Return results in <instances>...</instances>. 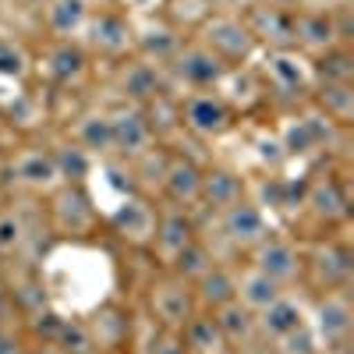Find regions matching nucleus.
I'll return each instance as SVG.
<instances>
[{"mask_svg": "<svg viewBox=\"0 0 354 354\" xmlns=\"http://www.w3.org/2000/svg\"><path fill=\"white\" fill-rule=\"evenodd\" d=\"M61 315H57L53 308H46V312H39V315H32V319H28V330H32L36 337H43L46 344H53L57 340V333H61Z\"/></svg>", "mask_w": 354, "mask_h": 354, "instance_id": "37998d69", "label": "nucleus"}, {"mask_svg": "<svg viewBox=\"0 0 354 354\" xmlns=\"http://www.w3.org/2000/svg\"><path fill=\"white\" fill-rule=\"evenodd\" d=\"M124 8H131V11H156L163 0H121Z\"/></svg>", "mask_w": 354, "mask_h": 354, "instance_id": "49530a36", "label": "nucleus"}, {"mask_svg": "<svg viewBox=\"0 0 354 354\" xmlns=\"http://www.w3.org/2000/svg\"><path fill=\"white\" fill-rule=\"evenodd\" d=\"M160 195L167 198V205L195 209L198 198H202V167L185 153H170L163 177H160Z\"/></svg>", "mask_w": 354, "mask_h": 354, "instance_id": "f3484780", "label": "nucleus"}, {"mask_svg": "<svg viewBox=\"0 0 354 354\" xmlns=\"http://www.w3.org/2000/svg\"><path fill=\"white\" fill-rule=\"evenodd\" d=\"M53 347L61 351V354H75V351H88V347H96L93 337H88V326H85V319H64L61 322V333H57Z\"/></svg>", "mask_w": 354, "mask_h": 354, "instance_id": "58836bf2", "label": "nucleus"}, {"mask_svg": "<svg viewBox=\"0 0 354 354\" xmlns=\"http://www.w3.org/2000/svg\"><path fill=\"white\" fill-rule=\"evenodd\" d=\"M192 290H195V305L202 312H216L227 301H234V270L223 262H213L209 270L192 283Z\"/></svg>", "mask_w": 354, "mask_h": 354, "instance_id": "7c9ffc66", "label": "nucleus"}, {"mask_svg": "<svg viewBox=\"0 0 354 354\" xmlns=\"http://www.w3.org/2000/svg\"><path fill=\"white\" fill-rule=\"evenodd\" d=\"M209 11H216V15H245L255 0H202Z\"/></svg>", "mask_w": 354, "mask_h": 354, "instance_id": "c03bdc74", "label": "nucleus"}, {"mask_svg": "<svg viewBox=\"0 0 354 354\" xmlns=\"http://www.w3.org/2000/svg\"><path fill=\"white\" fill-rule=\"evenodd\" d=\"M46 205V220L53 234H64V238H88L100 223V213L93 198H88L85 185H57Z\"/></svg>", "mask_w": 354, "mask_h": 354, "instance_id": "20e7f679", "label": "nucleus"}, {"mask_svg": "<svg viewBox=\"0 0 354 354\" xmlns=\"http://www.w3.org/2000/svg\"><path fill=\"white\" fill-rule=\"evenodd\" d=\"M230 68L213 50H205L198 39H185L181 50L167 64V82H177L185 93H202V88H220Z\"/></svg>", "mask_w": 354, "mask_h": 354, "instance_id": "7ed1b4c3", "label": "nucleus"}, {"mask_svg": "<svg viewBox=\"0 0 354 354\" xmlns=\"http://www.w3.org/2000/svg\"><path fill=\"white\" fill-rule=\"evenodd\" d=\"M32 53H28V46L15 36H4L0 32V78H28V71H32Z\"/></svg>", "mask_w": 354, "mask_h": 354, "instance_id": "4c0bfd02", "label": "nucleus"}, {"mask_svg": "<svg viewBox=\"0 0 354 354\" xmlns=\"http://www.w3.org/2000/svg\"><path fill=\"white\" fill-rule=\"evenodd\" d=\"M145 305H149L153 326H160V330H177V333H181L185 322L198 312L192 283H185L181 277H174L170 270H163L160 277H153L149 290H145Z\"/></svg>", "mask_w": 354, "mask_h": 354, "instance_id": "f03ea898", "label": "nucleus"}, {"mask_svg": "<svg viewBox=\"0 0 354 354\" xmlns=\"http://www.w3.org/2000/svg\"><path fill=\"white\" fill-rule=\"evenodd\" d=\"M330 4H333V8H340V4H351V0H330Z\"/></svg>", "mask_w": 354, "mask_h": 354, "instance_id": "8fccbe9b", "label": "nucleus"}, {"mask_svg": "<svg viewBox=\"0 0 354 354\" xmlns=\"http://www.w3.org/2000/svg\"><path fill=\"white\" fill-rule=\"evenodd\" d=\"M301 205L326 227H337V223H344L351 216V198H347L344 185L337 181L333 174H322V177H315V181H308Z\"/></svg>", "mask_w": 354, "mask_h": 354, "instance_id": "412c9836", "label": "nucleus"}, {"mask_svg": "<svg viewBox=\"0 0 354 354\" xmlns=\"http://www.w3.org/2000/svg\"><path fill=\"white\" fill-rule=\"evenodd\" d=\"M195 241H198V227L192 220V209H181V205H160V216H156V230H153L149 248L160 259L163 270Z\"/></svg>", "mask_w": 354, "mask_h": 354, "instance_id": "4468645a", "label": "nucleus"}, {"mask_svg": "<svg viewBox=\"0 0 354 354\" xmlns=\"http://www.w3.org/2000/svg\"><path fill=\"white\" fill-rule=\"evenodd\" d=\"M255 4H266V8H280V11H298L301 0H255Z\"/></svg>", "mask_w": 354, "mask_h": 354, "instance_id": "de8ad7c7", "label": "nucleus"}, {"mask_svg": "<svg viewBox=\"0 0 354 354\" xmlns=\"http://www.w3.org/2000/svg\"><path fill=\"white\" fill-rule=\"evenodd\" d=\"M273 351H277V354H319V340H315L312 326H305V330H298V333L277 340Z\"/></svg>", "mask_w": 354, "mask_h": 354, "instance_id": "ea45409f", "label": "nucleus"}, {"mask_svg": "<svg viewBox=\"0 0 354 354\" xmlns=\"http://www.w3.org/2000/svg\"><path fill=\"white\" fill-rule=\"evenodd\" d=\"M177 117L181 128L195 138H223L234 128V106L216 88H202V93H185L177 100Z\"/></svg>", "mask_w": 354, "mask_h": 354, "instance_id": "39448f33", "label": "nucleus"}, {"mask_svg": "<svg viewBox=\"0 0 354 354\" xmlns=\"http://www.w3.org/2000/svg\"><path fill=\"white\" fill-rule=\"evenodd\" d=\"M213 262H220V259H216V252H213L209 245H205V241L198 238L195 245H188L181 255H177V259L167 266V270H170L174 277H181L185 283H195V280H198L205 270H209Z\"/></svg>", "mask_w": 354, "mask_h": 354, "instance_id": "c9c22d12", "label": "nucleus"}, {"mask_svg": "<svg viewBox=\"0 0 354 354\" xmlns=\"http://www.w3.org/2000/svg\"><path fill=\"white\" fill-rule=\"evenodd\" d=\"M113 85H117V93H121V103L145 106L156 96H163L170 82H167V68L145 61V57H128V61L117 64Z\"/></svg>", "mask_w": 354, "mask_h": 354, "instance_id": "ddd939ff", "label": "nucleus"}, {"mask_svg": "<svg viewBox=\"0 0 354 354\" xmlns=\"http://www.w3.org/2000/svg\"><path fill=\"white\" fill-rule=\"evenodd\" d=\"M11 283V298H15V312L25 315V319H32L39 312L50 308V298H46V287L36 273H25L18 280H8Z\"/></svg>", "mask_w": 354, "mask_h": 354, "instance_id": "f704fd0d", "label": "nucleus"}, {"mask_svg": "<svg viewBox=\"0 0 354 354\" xmlns=\"http://www.w3.org/2000/svg\"><path fill=\"white\" fill-rule=\"evenodd\" d=\"M319 351H330V354H344L351 347V333H354V305H351V294L347 290H326L319 294L315 301V319L308 322Z\"/></svg>", "mask_w": 354, "mask_h": 354, "instance_id": "6e6552de", "label": "nucleus"}, {"mask_svg": "<svg viewBox=\"0 0 354 354\" xmlns=\"http://www.w3.org/2000/svg\"><path fill=\"white\" fill-rule=\"evenodd\" d=\"M39 71L53 85H75L88 75V50L75 39H50L39 57Z\"/></svg>", "mask_w": 354, "mask_h": 354, "instance_id": "aec40b11", "label": "nucleus"}, {"mask_svg": "<svg viewBox=\"0 0 354 354\" xmlns=\"http://www.w3.org/2000/svg\"><path fill=\"white\" fill-rule=\"evenodd\" d=\"M213 319H216V326H220V333H223V340L230 344L234 354H241V351H248V347L259 344L255 312H248L241 301H227L223 308L213 312Z\"/></svg>", "mask_w": 354, "mask_h": 354, "instance_id": "cd10ccee", "label": "nucleus"}, {"mask_svg": "<svg viewBox=\"0 0 354 354\" xmlns=\"http://www.w3.org/2000/svg\"><path fill=\"white\" fill-rule=\"evenodd\" d=\"M241 354H277V351L266 347V344H255V347H248V351H241Z\"/></svg>", "mask_w": 354, "mask_h": 354, "instance_id": "09e8293b", "label": "nucleus"}, {"mask_svg": "<svg viewBox=\"0 0 354 354\" xmlns=\"http://www.w3.org/2000/svg\"><path fill=\"white\" fill-rule=\"evenodd\" d=\"M248 266H255L259 273H266L270 280H277L283 290H290L305 277V248L294 238H283V234L273 230L270 238H262L248 252Z\"/></svg>", "mask_w": 354, "mask_h": 354, "instance_id": "423d86ee", "label": "nucleus"}, {"mask_svg": "<svg viewBox=\"0 0 354 354\" xmlns=\"http://www.w3.org/2000/svg\"><path fill=\"white\" fill-rule=\"evenodd\" d=\"M195 39L205 50H213L227 68L245 64V61H252V57L259 53V43H255L252 28L245 25L241 15H216V11H209L195 25Z\"/></svg>", "mask_w": 354, "mask_h": 354, "instance_id": "f257e3e1", "label": "nucleus"}, {"mask_svg": "<svg viewBox=\"0 0 354 354\" xmlns=\"http://www.w3.org/2000/svg\"><path fill=\"white\" fill-rule=\"evenodd\" d=\"M43 28L50 39H75L85 32L88 18H93V4L88 0H46L39 8Z\"/></svg>", "mask_w": 354, "mask_h": 354, "instance_id": "393cba45", "label": "nucleus"}, {"mask_svg": "<svg viewBox=\"0 0 354 354\" xmlns=\"http://www.w3.org/2000/svg\"><path fill=\"white\" fill-rule=\"evenodd\" d=\"M110 131H113V156H121L124 163L156 149V138H160L145 106L135 103H121L110 110Z\"/></svg>", "mask_w": 354, "mask_h": 354, "instance_id": "9d476101", "label": "nucleus"}, {"mask_svg": "<svg viewBox=\"0 0 354 354\" xmlns=\"http://www.w3.org/2000/svg\"><path fill=\"white\" fill-rule=\"evenodd\" d=\"M88 337H93L96 351H128L131 347V312L121 305H100L85 319Z\"/></svg>", "mask_w": 354, "mask_h": 354, "instance_id": "5701e85b", "label": "nucleus"}, {"mask_svg": "<svg viewBox=\"0 0 354 354\" xmlns=\"http://www.w3.org/2000/svg\"><path fill=\"white\" fill-rule=\"evenodd\" d=\"M181 43H185L181 25H174L167 18H156L149 25L135 28V57H145V61H153L160 68H167L174 61V53L181 50Z\"/></svg>", "mask_w": 354, "mask_h": 354, "instance_id": "b1692460", "label": "nucleus"}, {"mask_svg": "<svg viewBox=\"0 0 354 354\" xmlns=\"http://www.w3.org/2000/svg\"><path fill=\"white\" fill-rule=\"evenodd\" d=\"M333 46H340V39H337V25H333L330 8H305L301 4L294 11V50L312 61V57L326 53Z\"/></svg>", "mask_w": 354, "mask_h": 354, "instance_id": "a211bd4d", "label": "nucleus"}, {"mask_svg": "<svg viewBox=\"0 0 354 354\" xmlns=\"http://www.w3.org/2000/svg\"><path fill=\"white\" fill-rule=\"evenodd\" d=\"M50 153H53L57 174H61V185H85L88 170H93V156H88L85 149H78V145L68 138V142H57Z\"/></svg>", "mask_w": 354, "mask_h": 354, "instance_id": "473e14b6", "label": "nucleus"}, {"mask_svg": "<svg viewBox=\"0 0 354 354\" xmlns=\"http://www.w3.org/2000/svg\"><path fill=\"white\" fill-rule=\"evenodd\" d=\"M85 50H93L103 61L121 64L135 57V25L124 11H93L85 25Z\"/></svg>", "mask_w": 354, "mask_h": 354, "instance_id": "1a4fd4ad", "label": "nucleus"}, {"mask_svg": "<svg viewBox=\"0 0 354 354\" xmlns=\"http://www.w3.org/2000/svg\"><path fill=\"white\" fill-rule=\"evenodd\" d=\"M145 354H188V347H185V340H181V333H177V330H160L156 326V333H153L149 347H145Z\"/></svg>", "mask_w": 354, "mask_h": 354, "instance_id": "a19ab883", "label": "nucleus"}, {"mask_svg": "<svg viewBox=\"0 0 354 354\" xmlns=\"http://www.w3.org/2000/svg\"><path fill=\"white\" fill-rule=\"evenodd\" d=\"M248 198V181L230 167H202V198L198 205L213 213H223L227 205Z\"/></svg>", "mask_w": 354, "mask_h": 354, "instance_id": "a878e982", "label": "nucleus"}, {"mask_svg": "<svg viewBox=\"0 0 354 354\" xmlns=\"http://www.w3.org/2000/svg\"><path fill=\"white\" fill-rule=\"evenodd\" d=\"M312 106L322 117H330L333 124L351 128V121H354V85H344V82H315L312 85Z\"/></svg>", "mask_w": 354, "mask_h": 354, "instance_id": "c756f323", "label": "nucleus"}, {"mask_svg": "<svg viewBox=\"0 0 354 354\" xmlns=\"http://www.w3.org/2000/svg\"><path fill=\"white\" fill-rule=\"evenodd\" d=\"M8 177H11L15 188H21L28 195H50L61 185L53 153L46 145H21V149H15L11 160H8Z\"/></svg>", "mask_w": 354, "mask_h": 354, "instance_id": "f8f14e48", "label": "nucleus"}, {"mask_svg": "<svg viewBox=\"0 0 354 354\" xmlns=\"http://www.w3.org/2000/svg\"><path fill=\"white\" fill-rule=\"evenodd\" d=\"M156 216H160V205H153L149 195H128L110 213V227H113L117 238H124L128 245L149 248L153 230H156Z\"/></svg>", "mask_w": 354, "mask_h": 354, "instance_id": "2eb2a0df", "label": "nucleus"}, {"mask_svg": "<svg viewBox=\"0 0 354 354\" xmlns=\"http://www.w3.org/2000/svg\"><path fill=\"white\" fill-rule=\"evenodd\" d=\"M220 220V234H223V241L234 248V252H252L262 238H270L273 227H270V216H266V209L255 202V198H241V202H234L227 205L223 213H216Z\"/></svg>", "mask_w": 354, "mask_h": 354, "instance_id": "9b49d317", "label": "nucleus"}, {"mask_svg": "<svg viewBox=\"0 0 354 354\" xmlns=\"http://www.w3.org/2000/svg\"><path fill=\"white\" fill-rule=\"evenodd\" d=\"M0 354H32L21 326H15V322H0Z\"/></svg>", "mask_w": 354, "mask_h": 354, "instance_id": "79ce46f5", "label": "nucleus"}, {"mask_svg": "<svg viewBox=\"0 0 354 354\" xmlns=\"http://www.w3.org/2000/svg\"><path fill=\"white\" fill-rule=\"evenodd\" d=\"M28 4H36V8H43V4H46V0H28Z\"/></svg>", "mask_w": 354, "mask_h": 354, "instance_id": "3c124183", "label": "nucleus"}, {"mask_svg": "<svg viewBox=\"0 0 354 354\" xmlns=\"http://www.w3.org/2000/svg\"><path fill=\"white\" fill-rule=\"evenodd\" d=\"M15 298H11V283L0 277V322H15Z\"/></svg>", "mask_w": 354, "mask_h": 354, "instance_id": "a18cd8bd", "label": "nucleus"}, {"mask_svg": "<svg viewBox=\"0 0 354 354\" xmlns=\"http://www.w3.org/2000/svg\"><path fill=\"white\" fill-rule=\"evenodd\" d=\"M181 340H185L188 354H234V351H230V344L223 340L220 326H216L213 312H202V308L185 322Z\"/></svg>", "mask_w": 354, "mask_h": 354, "instance_id": "2f4dec72", "label": "nucleus"}, {"mask_svg": "<svg viewBox=\"0 0 354 354\" xmlns=\"http://www.w3.org/2000/svg\"><path fill=\"white\" fill-rule=\"evenodd\" d=\"M312 75H315V82H344V85H354V57H351V46H333L326 53L312 57Z\"/></svg>", "mask_w": 354, "mask_h": 354, "instance_id": "72a5a7b5", "label": "nucleus"}, {"mask_svg": "<svg viewBox=\"0 0 354 354\" xmlns=\"http://www.w3.org/2000/svg\"><path fill=\"white\" fill-rule=\"evenodd\" d=\"M354 277V255L344 241L326 238V241H315L305 252V283H312L319 294L326 290H347Z\"/></svg>", "mask_w": 354, "mask_h": 354, "instance_id": "0eeeda50", "label": "nucleus"}, {"mask_svg": "<svg viewBox=\"0 0 354 354\" xmlns=\"http://www.w3.org/2000/svg\"><path fill=\"white\" fill-rule=\"evenodd\" d=\"M255 326H259V344L273 347L277 340L290 337L308 326V308L305 301H298L290 290H283L273 305H266L262 312H255Z\"/></svg>", "mask_w": 354, "mask_h": 354, "instance_id": "dca6fc26", "label": "nucleus"}, {"mask_svg": "<svg viewBox=\"0 0 354 354\" xmlns=\"http://www.w3.org/2000/svg\"><path fill=\"white\" fill-rule=\"evenodd\" d=\"M266 78H270L277 93H287V96L312 93V85H315L312 61L298 50H270V57H266Z\"/></svg>", "mask_w": 354, "mask_h": 354, "instance_id": "6ab92c4d", "label": "nucleus"}, {"mask_svg": "<svg viewBox=\"0 0 354 354\" xmlns=\"http://www.w3.org/2000/svg\"><path fill=\"white\" fill-rule=\"evenodd\" d=\"M283 294V287L277 280H270L266 273H259L255 266L234 270V301H241L248 312H262L266 305H273Z\"/></svg>", "mask_w": 354, "mask_h": 354, "instance_id": "c85d7f7f", "label": "nucleus"}, {"mask_svg": "<svg viewBox=\"0 0 354 354\" xmlns=\"http://www.w3.org/2000/svg\"><path fill=\"white\" fill-rule=\"evenodd\" d=\"M241 18L252 28L259 46H266V50H294V11L252 4Z\"/></svg>", "mask_w": 354, "mask_h": 354, "instance_id": "4be33fe9", "label": "nucleus"}, {"mask_svg": "<svg viewBox=\"0 0 354 354\" xmlns=\"http://www.w3.org/2000/svg\"><path fill=\"white\" fill-rule=\"evenodd\" d=\"M68 138L85 149L88 156H113V131H110V110H82L71 128H68Z\"/></svg>", "mask_w": 354, "mask_h": 354, "instance_id": "bb28decb", "label": "nucleus"}, {"mask_svg": "<svg viewBox=\"0 0 354 354\" xmlns=\"http://www.w3.org/2000/svg\"><path fill=\"white\" fill-rule=\"evenodd\" d=\"M28 238H32V230H28L25 213L15 209V205H4V209H0V255L25 252Z\"/></svg>", "mask_w": 354, "mask_h": 354, "instance_id": "e433bc0d", "label": "nucleus"}, {"mask_svg": "<svg viewBox=\"0 0 354 354\" xmlns=\"http://www.w3.org/2000/svg\"><path fill=\"white\" fill-rule=\"evenodd\" d=\"M100 354H128V351H100Z\"/></svg>", "mask_w": 354, "mask_h": 354, "instance_id": "603ef678", "label": "nucleus"}]
</instances>
